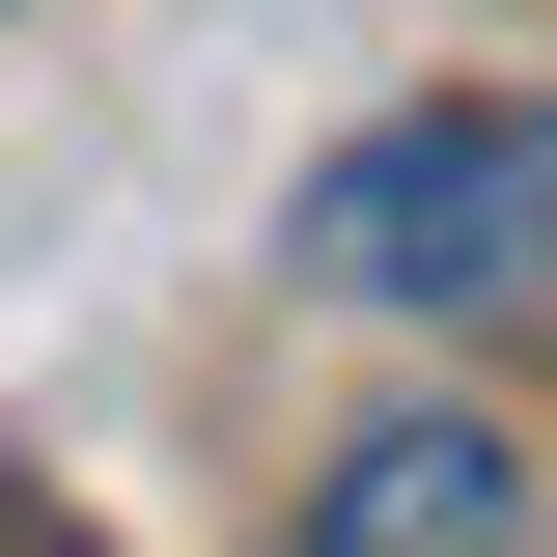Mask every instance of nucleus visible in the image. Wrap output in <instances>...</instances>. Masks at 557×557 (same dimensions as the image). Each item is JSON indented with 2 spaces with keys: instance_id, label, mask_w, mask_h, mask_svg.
<instances>
[{
  "instance_id": "f257e3e1",
  "label": "nucleus",
  "mask_w": 557,
  "mask_h": 557,
  "mask_svg": "<svg viewBox=\"0 0 557 557\" xmlns=\"http://www.w3.org/2000/svg\"><path fill=\"white\" fill-rule=\"evenodd\" d=\"M278 251L335 307H557V84H418L307 168Z\"/></svg>"
},
{
  "instance_id": "7ed1b4c3",
  "label": "nucleus",
  "mask_w": 557,
  "mask_h": 557,
  "mask_svg": "<svg viewBox=\"0 0 557 557\" xmlns=\"http://www.w3.org/2000/svg\"><path fill=\"white\" fill-rule=\"evenodd\" d=\"M0 557H28V530H0Z\"/></svg>"
},
{
  "instance_id": "f03ea898",
  "label": "nucleus",
  "mask_w": 557,
  "mask_h": 557,
  "mask_svg": "<svg viewBox=\"0 0 557 557\" xmlns=\"http://www.w3.org/2000/svg\"><path fill=\"white\" fill-rule=\"evenodd\" d=\"M278 557H530V446H502V418H362Z\"/></svg>"
}]
</instances>
